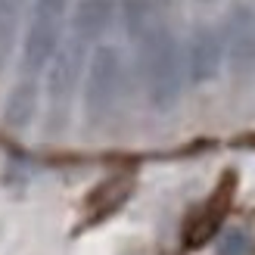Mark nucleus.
Segmentation results:
<instances>
[{
    "mask_svg": "<svg viewBox=\"0 0 255 255\" xmlns=\"http://www.w3.org/2000/svg\"><path fill=\"white\" fill-rule=\"evenodd\" d=\"M19 16H22V0H0V72L6 69V62L12 56Z\"/></svg>",
    "mask_w": 255,
    "mask_h": 255,
    "instance_id": "nucleus-4",
    "label": "nucleus"
},
{
    "mask_svg": "<svg viewBox=\"0 0 255 255\" xmlns=\"http://www.w3.org/2000/svg\"><path fill=\"white\" fill-rule=\"evenodd\" d=\"M116 75H119V56L112 50H100L94 56L91 84H87V109H91V116L103 112V106L109 103L112 91H116Z\"/></svg>",
    "mask_w": 255,
    "mask_h": 255,
    "instance_id": "nucleus-2",
    "label": "nucleus"
},
{
    "mask_svg": "<svg viewBox=\"0 0 255 255\" xmlns=\"http://www.w3.org/2000/svg\"><path fill=\"white\" fill-rule=\"evenodd\" d=\"M249 252H252V243H249V237L243 231L224 234L221 243H218V255H249Z\"/></svg>",
    "mask_w": 255,
    "mask_h": 255,
    "instance_id": "nucleus-5",
    "label": "nucleus"
},
{
    "mask_svg": "<svg viewBox=\"0 0 255 255\" xmlns=\"http://www.w3.org/2000/svg\"><path fill=\"white\" fill-rule=\"evenodd\" d=\"M193 66H196V75L202 78V75H209L215 69V47L209 44H199L196 47V56H193Z\"/></svg>",
    "mask_w": 255,
    "mask_h": 255,
    "instance_id": "nucleus-7",
    "label": "nucleus"
},
{
    "mask_svg": "<svg viewBox=\"0 0 255 255\" xmlns=\"http://www.w3.org/2000/svg\"><path fill=\"white\" fill-rule=\"evenodd\" d=\"M62 12H66V0H37L34 3V16L28 25V34H25L19 81H34L37 72L47 66V59L56 47L59 28H62Z\"/></svg>",
    "mask_w": 255,
    "mask_h": 255,
    "instance_id": "nucleus-1",
    "label": "nucleus"
},
{
    "mask_svg": "<svg viewBox=\"0 0 255 255\" xmlns=\"http://www.w3.org/2000/svg\"><path fill=\"white\" fill-rule=\"evenodd\" d=\"M252 47H255V34H252V22H246V28L237 31L234 59H237V62H249V59H252Z\"/></svg>",
    "mask_w": 255,
    "mask_h": 255,
    "instance_id": "nucleus-6",
    "label": "nucleus"
},
{
    "mask_svg": "<svg viewBox=\"0 0 255 255\" xmlns=\"http://www.w3.org/2000/svg\"><path fill=\"white\" fill-rule=\"evenodd\" d=\"M37 81H19L12 87V94L6 97V106H3V122L9 128L22 131L25 125L31 122L34 116V106H37Z\"/></svg>",
    "mask_w": 255,
    "mask_h": 255,
    "instance_id": "nucleus-3",
    "label": "nucleus"
}]
</instances>
